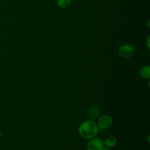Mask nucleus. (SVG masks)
I'll return each instance as SVG.
<instances>
[{
    "label": "nucleus",
    "instance_id": "nucleus-1",
    "mask_svg": "<svg viewBox=\"0 0 150 150\" xmlns=\"http://www.w3.org/2000/svg\"><path fill=\"white\" fill-rule=\"evenodd\" d=\"M80 136L85 139H90L97 135L98 127L96 122L89 120L83 122L79 127Z\"/></svg>",
    "mask_w": 150,
    "mask_h": 150
},
{
    "label": "nucleus",
    "instance_id": "nucleus-2",
    "mask_svg": "<svg viewBox=\"0 0 150 150\" xmlns=\"http://www.w3.org/2000/svg\"><path fill=\"white\" fill-rule=\"evenodd\" d=\"M135 53L134 47L130 45H124L121 46L118 49L119 55L125 59L132 57Z\"/></svg>",
    "mask_w": 150,
    "mask_h": 150
},
{
    "label": "nucleus",
    "instance_id": "nucleus-3",
    "mask_svg": "<svg viewBox=\"0 0 150 150\" xmlns=\"http://www.w3.org/2000/svg\"><path fill=\"white\" fill-rule=\"evenodd\" d=\"M104 146V145L103 140L96 137L89 139L87 144V150H102Z\"/></svg>",
    "mask_w": 150,
    "mask_h": 150
},
{
    "label": "nucleus",
    "instance_id": "nucleus-4",
    "mask_svg": "<svg viewBox=\"0 0 150 150\" xmlns=\"http://www.w3.org/2000/svg\"><path fill=\"white\" fill-rule=\"evenodd\" d=\"M112 124V118L109 115H103L97 121V125L101 129H106L110 128Z\"/></svg>",
    "mask_w": 150,
    "mask_h": 150
},
{
    "label": "nucleus",
    "instance_id": "nucleus-5",
    "mask_svg": "<svg viewBox=\"0 0 150 150\" xmlns=\"http://www.w3.org/2000/svg\"><path fill=\"white\" fill-rule=\"evenodd\" d=\"M140 76L145 80H149L150 78V67L148 65L142 66L139 70Z\"/></svg>",
    "mask_w": 150,
    "mask_h": 150
},
{
    "label": "nucleus",
    "instance_id": "nucleus-6",
    "mask_svg": "<svg viewBox=\"0 0 150 150\" xmlns=\"http://www.w3.org/2000/svg\"><path fill=\"white\" fill-rule=\"evenodd\" d=\"M117 144V138L114 136H110L106 138L104 142V145L105 146H107L108 148H113Z\"/></svg>",
    "mask_w": 150,
    "mask_h": 150
},
{
    "label": "nucleus",
    "instance_id": "nucleus-7",
    "mask_svg": "<svg viewBox=\"0 0 150 150\" xmlns=\"http://www.w3.org/2000/svg\"><path fill=\"white\" fill-rule=\"evenodd\" d=\"M100 114V109L98 107L93 105L88 110V117L91 119L96 118Z\"/></svg>",
    "mask_w": 150,
    "mask_h": 150
},
{
    "label": "nucleus",
    "instance_id": "nucleus-8",
    "mask_svg": "<svg viewBox=\"0 0 150 150\" xmlns=\"http://www.w3.org/2000/svg\"><path fill=\"white\" fill-rule=\"evenodd\" d=\"M57 4L61 8H66L71 4V0H57Z\"/></svg>",
    "mask_w": 150,
    "mask_h": 150
},
{
    "label": "nucleus",
    "instance_id": "nucleus-9",
    "mask_svg": "<svg viewBox=\"0 0 150 150\" xmlns=\"http://www.w3.org/2000/svg\"><path fill=\"white\" fill-rule=\"evenodd\" d=\"M149 37H150V36H148L146 39V46L148 49H149Z\"/></svg>",
    "mask_w": 150,
    "mask_h": 150
},
{
    "label": "nucleus",
    "instance_id": "nucleus-10",
    "mask_svg": "<svg viewBox=\"0 0 150 150\" xmlns=\"http://www.w3.org/2000/svg\"><path fill=\"white\" fill-rule=\"evenodd\" d=\"M102 150H111V148H108L107 146H104L102 149Z\"/></svg>",
    "mask_w": 150,
    "mask_h": 150
},
{
    "label": "nucleus",
    "instance_id": "nucleus-11",
    "mask_svg": "<svg viewBox=\"0 0 150 150\" xmlns=\"http://www.w3.org/2000/svg\"><path fill=\"white\" fill-rule=\"evenodd\" d=\"M147 24H148V28H149V20H148Z\"/></svg>",
    "mask_w": 150,
    "mask_h": 150
},
{
    "label": "nucleus",
    "instance_id": "nucleus-12",
    "mask_svg": "<svg viewBox=\"0 0 150 150\" xmlns=\"http://www.w3.org/2000/svg\"><path fill=\"white\" fill-rule=\"evenodd\" d=\"M1 132H0V139H1Z\"/></svg>",
    "mask_w": 150,
    "mask_h": 150
}]
</instances>
